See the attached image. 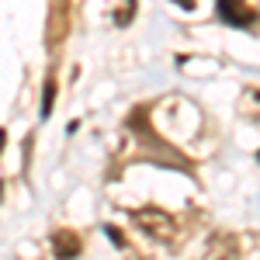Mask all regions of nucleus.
Masks as SVG:
<instances>
[{
	"mask_svg": "<svg viewBox=\"0 0 260 260\" xmlns=\"http://www.w3.org/2000/svg\"><path fill=\"white\" fill-rule=\"evenodd\" d=\"M132 14H136V0H125V7L115 14V24H121V28H125V24L132 21Z\"/></svg>",
	"mask_w": 260,
	"mask_h": 260,
	"instance_id": "obj_6",
	"label": "nucleus"
},
{
	"mask_svg": "<svg viewBox=\"0 0 260 260\" xmlns=\"http://www.w3.org/2000/svg\"><path fill=\"white\" fill-rule=\"evenodd\" d=\"M132 222L139 225L146 236H153V240H174V233H177V225H174V219L163 212V208H139V212H132Z\"/></svg>",
	"mask_w": 260,
	"mask_h": 260,
	"instance_id": "obj_3",
	"label": "nucleus"
},
{
	"mask_svg": "<svg viewBox=\"0 0 260 260\" xmlns=\"http://www.w3.org/2000/svg\"><path fill=\"white\" fill-rule=\"evenodd\" d=\"M215 18L243 31L260 28V0H215Z\"/></svg>",
	"mask_w": 260,
	"mask_h": 260,
	"instance_id": "obj_2",
	"label": "nucleus"
},
{
	"mask_svg": "<svg viewBox=\"0 0 260 260\" xmlns=\"http://www.w3.org/2000/svg\"><path fill=\"white\" fill-rule=\"evenodd\" d=\"M257 160H260V153H257Z\"/></svg>",
	"mask_w": 260,
	"mask_h": 260,
	"instance_id": "obj_12",
	"label": "nucleus"
},
{
	"mask_svg": "<svg viewBox=\"0 0 260 260\" xmlns=\"http://www.w3.org/2000/svg\"><path fill=\"white\" fill-rule=\"evenodd\" d=\"M128 128H132V136H139V156H142V160H156V163H163V167L170 163V167L187 170V160L180 156L177 149H170L163 139H156V132L146 125V108H142V111H132Z\"/></svg>",
	"mask_w": 260,
	"mask_h": 260,
	"instance_id": "obj_1",
	"label": "nucleus"
},
{
	"mask_svg": "<svg viewBox=\"0 0 260 260\" xmlns=\"http://www.w3.org/2000/svg\"><path fill=\"white\" fill-rule=\"evenodd\" d=\"M0 198H4V184H0Z\"/></svg>",
	"mask_w": 260,
	"mask_h": 260,
	"instance_id": "obj_10",
	"label": "nucleus"
},
{
	"mask_svg": "<svg viewBox=\"0 0 260 260\" xmlns=\"http://www.w3.org/2000/svg\"><path fill=\"white\" fill-rule=\"evenodd\" d=\"M253 98H257V101H260V90H257V94H253Z\"/></svg>",
	"mask_w": 260,
	"mask_h": 260,
	"instance_id": "obj_11",
	"label": "nucleus"
},
{
	"mask_svg": "<svg viewBox=\"0 0 260 260\" xmlns=\"http://www.w3.org/2000/svg\"><path fill=\"white\" fill-rule=\"evenodd\" d=\"M52 104H56V77L45 80V90H42V118L52 115Z\"/></svg>",
	"mask_w": 260,
	"mask_h": 260,
	"instance_id": "obj_5",
	"label": "nucleus"
},
{
	"mask_svg": "<svg viewBox=\"0 0 260 260\" xmlns=\"http://www.w3.org/2000/svg\"><path fill=\"white\" fill-rule=\"evenodd\" d=\"M174 4H180V7H187V11L194 7V0H174Z\"/></svg>",
	"mask_w": 260,
	"mask_h": 260,
	"instance_id": "obj_8",
	"label": "nucleus"
},
{
	"mask_svg": "<svg viewBox=\"0 0 260 260\" xmlns=\"http://www.w3.org/2000/svg\"><path fill=\"white\" fill-rule=\"evenodd\" d=\"M4 146H7V132L0 128V149H4Z\"/></svg>",
	"mask_w": 260,
	"mask_h": 260,
	"instance_id": "obj_9",
	"label": "nucleus"
},
{
	"mask_svg": "<svg viewBox=\"0 0 260 260\" xmlns=\"http://www.w3.org/2000/svg\"><path fill=\"white\" fill-rule=\"evenodd\" d=\"M104 236L115 243L118 250H125V246H128V243H125V233H121V229H115V225H104Z\"/></svg>",
	"mask_w": 260,
	"mask_h": 260,
	"instance_id": "obj_7",
	"label": "nucleus"
},
{
	"mask_svg": "<svg viewBox=\"0 0 260 260\" xmlns=\"http://www.w3.org/2000/svg\"><path fill=\"white\" fill-rule=\"evenodd\" d=\"M83 250V240L77 233H70V229H59L56 236H52V253L59 260H77Z\"/></svg>",
	"mask_w": 260,
	"mask_h": 260,
	"instance_id": "obj_4",
	"label": "nucleus"
}]
</instances>
